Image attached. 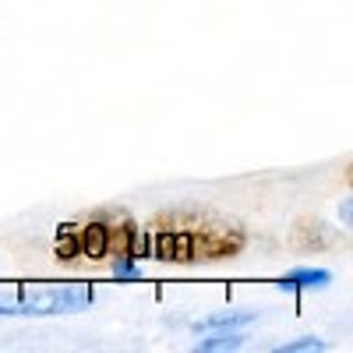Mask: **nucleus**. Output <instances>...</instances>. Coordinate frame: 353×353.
Wrapping results in <instances>:
<instances>
[{"mask_svg":"<svg viewBox=\"0 0 353 353\" xmlns=\"http://www.w3.org/2000/svg\"><path fill=\"white\" fill-rule=\"evenodd\" d=\"M88 301H92L88 290L50 286V290L18 293V297H0V314H68V311H81Z\"/></svg>","mask_w":353,"mask_h":353,"instance_id":"obj_3","label":"nucleus"},{"mask_svg":"<svg viewBox=\"0 0 353 353\" xmlns=\"http://www.w3.org/2000/svg\"><path fill=\"white\" fill-rule=\"evenodd\" d=\"M237 346H244V339H241V332L237 329H226V332H216L212 339H201L198 343V350L201 353H216V350H237Z\"/></svg>","mask_w":353,"mask_h":353,"instance_id":"obj_6","label":"nucleus"},{"mask_svg":"<svg viewBox=\"0 0 353 353\" xmlns=\"http://www.w3.org/2000/svg\"><path fill=\"white\" fill-rule=\"evenodd\" d=\"M53 251L61 261L88 258V261H106L113 258V272L131 276L138 261V230L124 212H99L88 223H68L61 237L53 241Z\"/></svg>","mask_w":353,"mask_h":353,"instance_id":"obj_1","label":"nucleus"},{"mask_svg":"<svg viewBox=\"0 0 353 353\" xmlns=\"http://www.w3.org/2000/svg\"><path fill=\"white\" fill-rule=\"evenodd\" d=\"M339 212H343V223H350V216H353V209H350V201H343V209H339Z\"/></svg>","mask_w":353,"mask_h":353,"instance_id":"obj_9","label":"nucleus"},{"mask_svg":"<svg viewBox=\"0 0 353 353\" xmlns=\"http://www.w3.org/2000/svg\"><path fill=\"white\" fill-rule=\"evenodd\" d=\"M297 244H301V248H311V244H314V248H325L329 237L321 233V223L311 219V223H301V226H297Z\"/></svg>","mask_w":353,"mask_h":353,"instance_id":"obj_7","label":"nucleus"},{"mask_svg":"<svg viewBox=\"0 0 353 353\" xmlns=\"http://www.w3.org/2000/svg\"><path fill=\"white\" fill-rule=\"evenodd\" d=\"M329 346L321 343L318 336H301V339H293V343H283L276 346V353H325Z\"/></svg>","mask_w":353,"mask_h":353,"instance_id":"obj_8","label":"nucleus"},{"mask_svg":"<svg viewBox=\"0 0 353 353\" xmlns=\"http://www.w3.org/2000/svg\"><path fill=\"white\" fill-rule=\"evenodd\" d=\"M258 321V311H226V314H212V318H201L194 329L201 332H209V329H219V332H233V329H248Z\"/></svg>","mask_w":353,"mask_h":353,"instance_id":"obj_4","label":"nucleus"},{"mask_svg":"<svg viewBox=\"0 0 353 353\" xmlns=\"http://www.w3.org/2000/svg\"><path fill=\"white\" fill-rule=\"evenodd\" d=\"M173 226L156 223L149 241H138V258H145L149 251L159 261H216V258H233L244 248V233L237 226H226L219 219L209 223H194L173 216Z\"/></svg>","mask_w":353,"mask_h":353,"instance_id":"obj_2","label":"nucleus"},{"mask_svg":"<svg viewBox=\"0 0 353 353\" xmlns=\"http://www.w3.org/2000/svg\"><path fill=\"white\" fill-rule=\"evenodd\" d=\"M329 283H332V272L329 269H293L290 276L279 279V290H307V286L321 290V286H329Z\"/></svg>","mask_w":353,"mask_h":353,"instance_id":"obj_5","label":"nucleus"}]
</instances>
